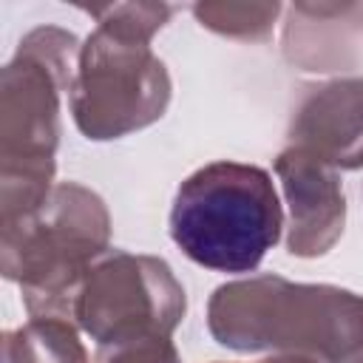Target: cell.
<instances>
[{
	"label": "cell",
	"mask_w": 363,
	"mask_h": 363,
	"mask_svg": "<svg viewBox=\"0 0 363 363\" xmlns=\"http://www.w3.org/2000/svg\"><path fill=\"white\" fill-rule=\"evenodd\" d=\"M207 329L224 349L354 363L363 354V295L335 284L247 275L213 289Z\"/></svg>",
	"instance_id": "6da1fadb"
},
{
	"label": "cell",
	"mask_w": 363,
	"mask_h": 363,
	"mask_svg": "<svg viewBox=\"0 0 363 363\" xmlns=\"http://www.w3.org/2000/svg\"><path fill=\"white\" fill-rule=\"evenodd\" d=\"M79 48L71 31L37 26L0 71V227L40 210L57 187L60 99Z\"/></svg>",
	"instance_id": "7a4b0ae2"
},
{
	"label": "cell",
	"mask_w": 363,
	"mask_h": 363,
	"mask_svg": "<svg viewBox=\"0 0 363 363\" xmlns=\"http://www.w3.org/2000/svg\"><path fill=\"white\" fill-rule=\"evenodd\" d=\"M111 252V213L79 182H57L31 216L0 227V269L23 295L28 318L71 320L91 267Z\"/></svg>",
	"instance_id": "3957f363"
},
{
	"label": "cell",
	"mask_w": 363,
	"mask_h": 363,
	"mask_svg": "<svg viewBox=\"0 0 363 363\" xmlns=\"http://www.w3.org/2000/svg\"><path fill=\"white\" fill-rule=\"evenodd\" d=\"M167 227L193 264L247 275L278 244L284 210L264 167L221 159L179 184Z\"/></svg>",
	"instance_id": "277c9868"
},
{
	"label": "cell",
	"mask_w": 363,
	"mask_h": 363,
	"mask_svg": "<svg viewBox=\"0 0 363 363\" xmlns=\"http://www.w3.org/2000/svg\"><path fill=\"white\" fill-rule=\"evenodd\" d=\"M170 94L167 65L147 40L96 26L79 48L68 108L85 139L111 142L159 122Z\"/></svg>",
	"instance_id": "5b68a950"
},
{
	"label": "cell",
	"mask_w": 363,
	"mask_h": 363,
	"mask_svg": "<svg viewBox=\"0 0 363 363\" xmlns=\"http://www.w3.org/2000/svg\"><path fill=\"white\" fill-rule=\"evenodd\" d=\"M184 312V286L164 258L111 250L85 275L71 323L102 349L150 335L170 337Z\"/></svg>",
	"instance_id": "8992f818"
},
{
	"label": "cell",
	"mask_w": 363,
	"mask_h": 363,
	"mask_svg": "<svg viewBox=\"0 0 363 363\" xmlns=\"http://www.w3.org/2000/svg\"><path fill=\"white\" fill-rule=\"evenodd\" d=\"M275 176L289 210L286 250L295 258H320L343 235L346 196L335 167L286 145L275 156Z\"/></svg>",
	"instance_id": "52a82bcc"
},
{
	"label": "cell",
	"mask_w": 363,
	"mask_h": 363,
	"mask_svg": "<svg viewBox=\"0 0 363 363\" xmlns=\"http://www.w3.org/2000/svg\"><path fill=\"white\" fill-rule=\"evenodd\" d=\"M289 145L329 167H363V77H337L306 88L289 119Z\"/></svg>",
	"instance_id": "ba28073f"
},
{
	"label": "cell",
	"mask_w": 363,
	"mask_h": 363,
	"mask_svg": "<svg viewBox=\"0 0 363 363\" xmlns=\"http://www.w3.org/2000/svg\"><path fill=\"white\" fill-rule=\"evenodd\" d=\"M363 3H292L284 57L301 71H337L357 62Z\"/></svg>",
	"instance_id": "9c48e42d"
},
{
	"label": "cell",
	"mask_w": 363,
	"mask_h": 363,
	"mask_svg": "<svg viewBox=\"0 0 363 363\" xmlns=\"http://www.w3.org/2000/svg\"><path fill=\"white\" fill-rule=\"evenodd\" d=\"M3 363H91V357L71 320L28 318L3 335Z\"/></svg>",
	"instance_id": "30bf717a"
},
{
	"label": "cell",
	"mask_w": 363,
	"mask_h": 363,
	"mask_svg": "<svg viewBox=\"0 0 363 363\" xmlns=\"http://www.w3.org/2000/svg\"><path fill=\"white\" fill-rule=\"evenodd\" d=\"M196 23L213 34L230 37V40H250L261 43L272 34V26L278 14L284 11L281 3H196L190 6Z\"/></svg>",
	"instance_id": "8fae6325"
},
{
	"label": "cell",
	"mask_w": 363,
	"mask_h": 363,
	"mask_svg": "<svg viewBox=\"0 0 363 363\" xmlns=\"http://www.w3.org/2000/svg\"><path fill=\"white\" fill-rule=\"evenodd\" d=\"M79 9L91 14L96 26H108L147 43L159 28H164V23L173 14L170 3H102V6H79Z\"/></svg>",
	"instance_id": "7c38bea8"
},
{
	"label": "cell",
	"mask_w": 363,
	"mask_h": 363,
	"mask_svg": "<svg viewBox=\"0 0 363 363\" xmlns=\"http://www.w3.org/2000/svg\"><path fill=\"white\" fill-rule=\"evenodd\" d=\"M96 363H182V357L170 337L150 335V337L128 340L119 346L96 349Z\"/></svg>",
	"instance_id": "4fadbf2b"
},
{
	"label": "cell",
	"mask_w": 363,
	"mask_h": 363,
	"mask_svg": "<svg viewBox=\"0 0 363 363\" xmlns=\"http://www.w3.org/2000/svg\"><path fill=\"white\" fill-rule=\"evenodd\" d=\"M258 363H320V360L306 357V354H269V357H264Z\"/></svg>",
	"instance_id": "5bb4252c"
},
{
	"label": "cell",
	"mask_w": 363,
	"mask_h": 363,
	"mask_svg": "<svg viewBox=\"0 0 363 363\" xmlns=\"http://www.w3.org/2000/svg\"><path fill=\"white\" fill-rule=\"evenodd\" d=\"M354 363H363V354H360V357H357V360H354Z\"/></svg>",
	"instance_id": "9a60e30c"
}]
</instances>
